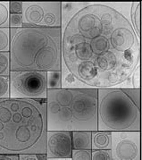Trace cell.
I'll return each instance as SVG.
<instances>
[{
  "mask_svg": "<svg viewBox=\"0 0 142 160\" xmlns=\"http://www.w3.org/2000/svg\"><path fill=\"white\" fill-rule=\"evenodd\" d=\"M62 59L80 81L94 89L112 88L140 64V40L115 8L91 3L61 31Z\"/></svg>",
  "mask_w": 142,
  "mask_h": 160,
  "instance_id": "cell-1",
  "label": "cell"
},
{
  "mask_svg": "<svg viewBox=\"0 0 142 160\" xmlns=\"http://www.w3.org/2000/svg\"><path fill=\"white\" fill-rule=\"evenodd\" d=\"M46 99H0V154L47 153Z\"/></svg>",
  "mask_w": 142,
  "mask_h": 160,
  "instance_id": "cell-2",
  "label": "cell"
},
{
  "mask_svg": "<svg viewBox=\"0 0 142 160\" xmlns=\"http://www.w3.org/2000/svg\"><path fill=\"white\" fill-rule=\"evenodd\" d=\"M11 71H61V28L10 29Z\"/></svg>",
  "mask_w": 142,
  "mask_h": 160,
  "instance_id": "cell-3",
  "label": "cell"
},
{
  "mask_svg": "<svg viewBox=\"0 0 142 160\" xmlns=\"http://www.w3.org/2000/svg\"><path fill=\"white\" fill-rule=\"evenodd\" d=\"M47 131H97V89L47 90Z\"/></svg>",
  "mask_w": 142,
  "mask_h": 160,
  "instance_id": "cell-4",
  "label": "cell"
},
{
  "mask_svg": "<svg viewBox=\"0 0 142 160\" xmlns=\"http://www.w3.org/2000/svg\"><path fill=\"white\" fill-rule=\"evenodd\" d=\"M140 108L123 89H97V131L140 132Z\"/></svg>",
  "mask_w": 142,
  "mask_h": 160,
  "instance_id": "cell-5",
  "label": "cell"
},
{
  "mask_svg": "<svg viewBox=\"0 0 142 160\" xmlns=\"http://www.w3.org/2000/svg\"><path fill=\"white\" fill-rule=\"evenodd\" d=\"M9 78L10 98H47V72L11 71Z\"/></svg>",
  "mask_w": 142,
  "mask_h": 160,
  "instance_id": "cell-6",
  "label": "cell"
},
{
  "mask_svg": "<svg viewBox=\"0 0 142 160\" xmlns=\"http://www.w3.org/2000/svg\"><path fill=\"white\" fill-rule=\"evenodd\" d=\"M23 27L61 28V2H22Z\"/></svg>",
  "mask_w": 142,
  "mask_h": 160,
  "instance_id": "cell-7",
  "label": "cell"
},
{
  "mask_svg": "<svg viewBox=\"0 0 142 160\" xmlns=\"http://www.w3.org/2000/svg\"><path fill=\"white\" fill-rule=\"evenodd\" d=\"M111 153L115 160H140V132H112Z\"/></svg>",
  "mask_w": 142,
  "mask_h": 160,
  "instance_id": "cell-8",
  "label": "cell"
},
{
  "mask_svg": "<svg viewBox=\"0 0 142 160\" xmlns=\"http://www.w3.org/2000/svg\"><path fill=\"white\" fill-rule=\"evenodd\" d=\"M71 132L47 131V159H71Z\"/></svg>",
  "mask_w": 142,
  "mask_h": 160,
  "instance_id": "cell-9",
  "label": "cell"
},
{
  "mask_svg": "<svg viewBox=\"0 0 142 160\" xmlns=\"http://www.w3.org/2000/svg\"><path fill=\"white\" fill-rule=\"evenodd\" d=\"M91 3L87 2H61V31H64L65 26L71 19L84 7Z\"/></svg>",
  "mask_w": 142,
  "mask_h": 160,
  "instance_id": "cell-10",
  "label": "cell"
},
{
  "mask_svg": "<svg viewBox=\"0 0 142 160\" xmlns=\"http://www.w3.org/2000/svg\"><path fill=\"white\" fill-rule=\"evenodd\" d=\"M61 85L62 89H89V85L80 81L66 66L65 61L61 62Z\"/></svg>",
  "mask_w": 142,
  "mask_h": 160,
  "instance_id": "cell-11",
  "label": "cell"
},
{
  "mask_svg": "<svg viewBox=\"0 0 142 160\" xmlns=\"http://www.w3.org/2000/svg\"><path fill=\"white\" fill-rule=\"evenodd\" d=\"M111 132L105 131L91 132V149H110Z\"/></svg>",
  "mask_w": 142,
  "mask_h": 160,
  "instance_id": "cell-12",
  "label": "cell"
},
{
  "mask_svg": "<svg viewBox=\"0 0 142 160\" xmlns=\"http://www.w3.org/2000/svg\"><path fill=\"white\" fill-rule=\"evenodd\" d=\"M71 143L72 149H91V132H72Z\"/></svg>",
  "mask_w": 142,
  "mask_h": 160,
  "instance_id": "cell-13",
  "label": "cell"
},
{
  "mask_svg": "<svg viewBox=\"0 0 142 160\" xmlns=\"http://www.w3.org/2000/svg\"><path fill=\"white\" fill-rule=\"evenodd\" d=\"M140 8H141V3L140 1H136L131 3V8H130V18H131V22L130 24L132 26L134 32L138 38L140 40V34H141V30H140Z\"/></svg>",
  "mask_w": 142,
  "mask_h": 160,
  "instance_id": "cell-14",
  "label": "cell"
},
{
  "mask_svg": "<svg viewBox=\"0 0 142 160\" xmlns=\"http://www.w3.org/2000/svg\"><path fill=\"white\" fill-rule=\"evenodd\" d=\"M47 90L62 89L61 71L47 72Z\"/></svg>",
  "mask_w": 142,
  "mask_h": 160,
  "instance_id": "cell-15",
  "label": "cell"
},
{
  "mask_svg": "<svg viewBox=\"0 0 142 160\" xmlns=\"http://www.w3.org/2000/svg\"><path fill=\"white\" fill-rule=\"evenodd\" d=\"M10 2L0 1V28H9Z\"/></svg>",
  "mask_w": 142,
  "mask_h": 160,
  "instance_id": "cell-16",
  "label": "cell"
},
{
  "mask_svg": "<svg viewBox=\"0 0 142 160\" xmlns=\"http://www.w3.org/2000/svg\"><path fill=\"white\" fill-rule=\"evenodd\" d=\"M11 72L10 53L0 52V76H9Z\"/></svg>",
  "mask_w": 142,
  "mask_h": 160,
  "instance_id": "cell-17",
  "label": "cell"
},
{
  "mask_svg": "<svg viewBox=\"0 0 142 160\" xmlns=\"http://www.w3.org/2000/svg\"><path fill=\"white\" fill-rule=\"evenodd\" d=\"M10 51V28H0V52Z\"/></svg>",
  "mask_w": 142,
  "mask_h": 160,
  "instance_id": "cell-18",
  "label": "cell"
},
{
  "mask_svg": "<svg viewBox=\"0 0 142 160\" xmlns=\"http://www.w3.org/2000/svg\"><path fill=\"white\" fill-rule=\"evenodd\" d=\"M10 98V78L0 76V99Z\"/></svg>",
  "mask_w": 142,
  "mask_h": 160,
  "instance_id": "cell-19",
  "label": "cell"
},
{
  "mask_svg": "<svg viewBox=\"0 0 142 160\" xmlns=\"http://www.w3.org/2000/svg\"><path fill=\"white\" fill-rule=\"evenodd\" d=\"M91 159H113L111 149H91Z\"/></svg>",
  "mask_w": 142,
  "mask_h": 160,
  "instance_id": "cell-20",
  "label": "cell"
},
{
  "mask_svg": "<svg viewBox=\"0 0 142 160\" xmlns=\"http://www.w3.org/2000/svg\"><path fill=\"white\" fill-rule=\"evenodd\" d=\"M71 159H91V149H72Z\"/></svg>",
  "mask_w": 142,
  "mask_h": 160,
  "instance_id": "cell-21",
  "label": "cell"
},
{
  "mask_svg": "<svg viewBox=\"0 0 142 160\" xmlns=\"http://www.w3.org/2000/svg\"><path fill=\"white\" fill-rule=\"evenodd\" d=\"M23 27L22 13H10L9 20V28L10 29H18Z\"/></svg>",
  "mask_w": 142,
  "mask_h": 160,
  "instance_id": "cell-22",
  "label": "cell"
},
{
  "mask_svg": "<svg viewBox=\"0 0 142 160\" xmlns=\"http://www.w3.org/2000/svg\"><path fill=\"white\" fill-rule=\"evenodd\" d=\"M138 107L140 108V89H123Z\"/></svg>",
  "mask_w": 142,
  "mask_h": 160,
  "instance_id": "cell-23",
  "label": "cell"
},
{
  "mask_svg": "<svg viewBox=\"0 0 142 160\" xmlns=\"http://www.w3.org/2000/svg\"><path fill=\"white\" fill-rule=\"evenodd\" d=\"M9 8H10V13H22V2H10Z\"/></svg>",
  "mask_w": 142,
  "mask_h": 160,
  "instance_id": "cell-24",
  "label": "cell"
},
{
  "mask_svg": "<svg viewBox=\"0 0 142 160\" xmlns=\"http://www.w3.org/2000/svg\"><path fill=\"white\" fill-rule=\"evenodd\" d=\"M19 160H39L37 154H20Z\"/></svg>",
  "mask_w": 142,
  "mask_h": 160,
  "instance_id": "cell-25",
  "label": "cell"
},
{
  "mask_svg": "<svg viewBox=\"0 0 142 160\" xmlns=\"http://www.w3.org/2000/svg\"><path fill=\"white\" fill-rule=\"evenodd\" d=\"M0 160H19V155L0 154Z\"/></svg>",
  "mask_w": 142,
  "mask_h": 160,
  "instance_id": "cell-26",
  "label": "cell"
}]
</instances>
